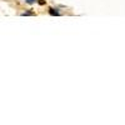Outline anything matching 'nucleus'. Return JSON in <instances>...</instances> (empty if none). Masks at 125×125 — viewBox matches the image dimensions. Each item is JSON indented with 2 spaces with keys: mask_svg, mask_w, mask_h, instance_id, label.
Masks as SVG:
<instances>
[{
  "mask_svg": "<svg viewBox=\"0 0 125 125\" xmlns=\"http://www.w3.org/2000/svg\"><path fill=\"white\" fill-rule=\"evenodd\" d=\"M49 13H50V15H56V16L59 15V11H58L56 9H50V10H49Z\"/></svg>",
  "mask_w": 125,
  "mask_h": 125,
  "instance_id": "obj_1",
  "label": "nucleus"
},
{
  "mask_svg": "<svg viewBox=\"0 0 125 125\" xmlns=\"http://www.w3.org/2000/svg\"><path fill=\"white\" fill-rule=\"evenodd\" d=\"M25 1H26L28 4H34V3H35V0H25Z\"/></svg>",
  "mask_w": 125,
  "mask_h": 125,
  "instance_id": "obj_2",
  "label": "nucleus"
},
{
  "mask_svg": "<svg viewBox=\"0 0 125 125\" xmlns=\"http://www.w3.org/2000/svg\"><path fill=\"white\" fill-rule=\"evenodd\" d=\"M23 15H24V16H25V15H33V13H24Z\"/></svg>",
  "mask_w": 125,
  "mask_h": 125,
  "instance_id": "obj_3",
  "label": "nucleus"
}]
</instances>
